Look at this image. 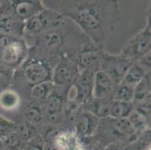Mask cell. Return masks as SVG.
I'll list each match as a JSON object with an SVG mask.
<instances>
[{"label": "cell", "mask_w": 151, "mask_h": 150, "mask_svg": "<svg viewBox=\"0 0 151 150\" xmlns=\"http://www.w3.org/2000/svg\"><path fill=\"white\" fill-rule=\"evenodd\" d=\"M57 2L53 10L76 24L101 50L122 18L116 0H63Z\"/></svg>", "instance_id": "1"}, {"label": "cell", "mask_w": 151, "mask_h": 150, "mask_svg": "<svg viewBox=\"0 0 151 150\" xmlns=\"http://www.w3.org/2000/svg\"><path fill=\"white\" fill-rule=\"evenodd\" d=\"M60 58L49 57L29 49V55L13 73V82L29 90L37 84L51 81L53 70Z\"/></svg>", "instance_id": "2"}, {"label": "cell", "mask_w": 151, "mask_h": 150, "mask_svg": "<svg viewBox=\"0 0 151 150\" xmlns=\"http://www.w3.org/2000/svg\"><path fill=\"white\" fill-rule=\"evenodd\" d=\"M65 20V17L55 10L45 8L40 13L24 22L23 39L33 42L39 35L60 26Z\"/></svg>", "instance_id": "3"}, {"label": "cell", "mask_w": 151, "mask_h": 150, "mask_svg": "<svg viewBox=\"0 0 151 150\" xmlns=\"http://www.w3.org/2000/svg\"><path fill=\"white\" fill-rule=\"evenodd\" d=\"M146 17L147 25L145 29L129 40L123 45L121 53H120L122 56L134 62L145 53L150 51V7L147 12Z\"/></svg>", "instance_id": "4"}, {"label": "cell", "mask_w": 151, "mask_h": 150, "mask_svg": "<svg viewBox=\"0 0 151 150\" xmlns=\"http://www.w3.org/2000/svg\"><path fill=\"white\" fill-rule=\"evenodd\" d=\"M134 62L123 57L121 55H111L102 51L100 70L106 73L115 86L121 83L125 74Z\"/></svg>", "instance_id": "5"}, {"label": "cell", "mask_w": 151, "mask_h": 150, "mask_svg": "<svg viewBox=\"0 0 151 150\" xmlns=\"http://www.w3.org/2000/svg\"><path fill=\"white\" fill-rule=\"evenodd\" d=\"M80 74L76 63L67 56H61L53 70L51 81L55 86L67 87L75 84Z\"/></svg>", "instance_id": "6"}, {"label": "cell", "mask_w": 151, "mask_h": 150, "mask_svg": "<svg viewBox=\"0 0 151 150\" xmlns=\"http://www.w3.org/2000/svg\"><path fill=\"white\" fill-rule=\"evenodd\" d=\"M24 22L16 16L10 1L3 2L0 7V33L23 38Z\"/></svg>", "instance_id": "7"}, {"label": "cell", "mask_w": 151, "mask_h": 150, "mask_svg": "<svg viewBox=\"0 0 151 150\" xmlns=\"http://www.w3.org/2000/svg\"><path fill=\"white\" fill-rule=\"evenodd\" d=\"M103 50L97 47L90 41L82 47L71 60L76 63L79 71L90 70L94 72L100 70L101 53Z\"/></svg>", "instance_id": "8"}, {"label": "cell", "mask_w": 151, "mask_h": 150, "mask_svg": "<svg viewBox=\"0 0 151 150\" xmlns=\"http://www.w3.org/2000/svg\"><path fill=\"white\" fill-rule=\"evenodd\" d=\"M29 52V47L23 38H16L2 52V59L11 68L17 69L25 61Z\"/></svg>", "instance_id": "9"}, {"label": "cell", "mask_w": 151, "mask_h": 150, "mask_svg": "<svg viewBox=\"0 0 151 150\" xmlns=\"http://www.w3.org/2000/svg\"><path fill=\"white\" fill-rule=\"evenodd\" d=\"M96 72L90 70L81 71L75 84L73 85L75 93V100L78 104H85L93 99V77Z\"/></svg>", "instance_id": "10"}, {"label": "cell", "mask_w": 151, "mask_h": 150, "mask_svg": "<svg viewBox=\"0 0 151 150\" xmlns=\"http://www.w3.org/2000/svg\"><path fill=\"white\" fill-rule=\"evenodd\" d=\"M116 86L108 74L101 70L96 71L93 77V98L111 100Z\"/></svg>", "instance_id": "11"}, {"label": "cell", "mask_w": 151, "mask_h": 150, "mask_svg": "<svg viewBox=\"0 0 151 150\" xmlns=\"http://www.w3.org/2000/svg\"><path fill=\"white\" fill-rule=\"evenodd\" d=\"M10 2L16 16L23 22L39 14L46 8L40 0H14Z\"/></svg>", "instance_id": "12"}, {"label": "cell", "mask_w": 151, "mask_h": 150, "mask_svg": "<svg viewBox=\"0 0 151 150\" xmlns=\"http://www.w3.org/2000/svg\"><path fill=\"white\" fill-rule=\"evenodd\" d=\"M99 122V118L92 113L86 111H81L75 125L77 134L81 137L90 136L96 131Z\"/></svg>", "instance_id": "13"}, {"label": "cell", "mask_w": 151, "mask_h": 150, "mask_svg": "<svg viewBox=\"0 0 151 150\" xmlns=\"http://www.w3.org/2000/svg\"><path fill=\"white\" fill-rule=\"evenodd\" d=\"M21 105V98L17 91L7 89L0 92V108L5 111H14Z\"/></svg>", "instance_id": "14"}, {"label": "cell", "mask_w": 151, "mask_h": 150, "mask_svg": "<svg viewBox=\"0 0 151 150\" xmlns=\"http://www.w3.org/2000/svg\"><path fill=\"white\" fill-rule=\"evenodd\" d=\"M111 123V128L114 134L125 137H131L136 134L128 118L113 119L108 117Z\"/></svg>", "instance_id": "15"}, {"label": "cell", "mask_w": 151, "mask_h": 150, "mask_svg": "<svg viewBox=\"0 0 151 150\" xmlns=\"http://www.w3.org/2000/svg\"><path fill=\"white\" fill-rule=\"evenodd\" d=\"M133 111L134 105L132 102H124L111 100L110 103L109 117L113 119L128 118Z\"/></svg>", "instance_id": "16"}, {"label": "cell", "mask_w": 151, "mask_h": 150, "mask_svg": "<svg viewBox=\"0 0 151 150\" xmlns=\"http://www.w3.org/2000/svg\"><path fill=\"white\" fill-rule=\"evenodd\" d=\"M24 120L32 125L39 124L44 118V103L34 101L25 107L23 111Z\"/></svg>", "instance_id": "17"}, {"label": "cell", "mask_w": 151, "mask_h": 150, "mask_svg": "<svg viewBox=\"0 0 151 150\" xmlns=\"http://www.w3.org/2000/svg\"><path fill=\"white\" fill-rule=\"evenodd\" d=\"M55 85L52 81H46L32 86L29 89V97L37 102H42L46 100L54 90Z\"/></svg>", "instance_id": "18"}, {"label": "cell", "mask_w": 151, "mask_h": 150, "mask_svg": "<svg viewBox=\"0 0 151 150\" xmlns=\"http://www.w3.org/2000/svg\"><path fill=\"white\" fill-rule=\"evenodd\" d=\"M147 73L148 72H146L136 62H134L126 73L121 83L134 88L142 80Z\"/></svg>", "instance_id": "19"}, {"label": "cell", "mask_w": 151, "mask_h": 150, "mask_svg": "<svg viewBox=\"0 0 151 150\" xmlns=\"http://www.w3.org/2000/svg\"><path fill=\"white\" fill-rule=\"evenodd\" d=\"M133 98H134V88L120 83L115 88L111 97V100L124 101V102H132Z\"/></svg>", "instance_id": "20"}, {"label": "cell", "mask_w": 151, "mask_h": 150, "mask_svg": "<svg viewBox=\"0 0 151 150\" xmlns=\"http://www.w3.org/2000/svg\"><path fill=\"white\" fill-rule=\"evenodd\" d=\"M35 129L36 128L33 127L32 124L27 122L26 120H23L22 122H18L17 124H15L14 131L21 139L22 141L24 142V141H29L30 140H32L34 137L36 136L34 135Z\"/></svg>", "instance_id": "21"}, {"label": "cell", "mask_w": 151, "mask_h": 150, "mask_svg": "<svg viewBox=\"0 0 151 150\" xmlns=\"http://www.w3.org/2000/svg\"><path fill=\"white\" fill-rule=\"evenodd\" d=\"M128 119L136 133L137 131H144L149 126V119L145 117L135 111H132Z\"/></svg>", "instance_id": "22"}, {"label": "cell", "mask_w": 151, "mask_h": 150, "mask_svg": "<svg viewBox=\"0 0 151 150\" xmlns=\"http://www.w3.org/2000/svg\"><path fill=\"white\" fill-rule=\"evenodd\" d=\"M2 143L3 144V146L6 147L9 149L19 150L23 141L16 134V132L13 131L2 137Z\"/></svg>", "instance_id": "23"}, {"label": "cell", "mask_w": 151, "mask_h": 150, "mask_svg": "<svg viewBox=\"0 0 151 150\" xmlns=\"http://www.w3.org/2000/svg\"><path fill=\"white\" fill-rule=\"evenodd\" d=\"M13 73L9 70L0 69V92L10 88L13 83Z\"/></svg>", "instance_id": "24"}, {"label": "cell", "mask_w": 151, "mask_h": 150, "mask_svg": "<svg viewBox=\"0 0 151 150\" xmlns=\"http://www.w3.org/2000/svg\"><path fill=\"white\" fill-rule=\"evenodd\" d=\"M15 124L0 116V135L2 137L14 131Z\"/></svg>", "instance_id": "25"}, {"label": "cell", "mask_w": 151, "mask_h": 150, "mask_svg": "<svg viewBox=\"0 0 151 150\" xmlns=\"http://www.w3.org/2000/svg\"><path fill=\"white\" fill-rule=\"evenodd\" d=\"M135 62L140 65L146 72H150L151 65V51L147 52L144 56L139 58Z\"/></svg>", "instance_id": "26"}, {"label": "cell", "mask_w": 151, "mask_h": 150, "mask_svg": "<svg viewBox=\"0 0 151 150\" xmlns=\"http://www.w3.org/2000/svg\"><path fill=\"white\" fill-rule=\"evenodd\" d=\"M16 38H15V37L11 36V35L0 33V51H3L4 50L8 47L12 41L16 39Z\"/></svg>", "instance_id": "27"}, {"label": "cell", "mask_w": 151, "mask_h": 150, "mask_svg": "<svg viewBox=\"0 0 151 150\" xmlns=\"http://www.w3.org/2000/svg\"><path fill=\"white\" fill-rule=\"evenodd\" d=\"M39 136H35L29 141L26 150H42L43 144H41V138H38Z\"/></svg>", "instance_id": "28"}, {"label": "cell", "mask_w": 151, "mask_h": 150, "mask_svg": "<svg viewBox=\"0 0 151 150\" xmlns=\"http://www.w3.org/2000/svg\"><path fill=\"white\" fill-rule=\"evenodd\" d=\"M42 150H59L58 146L57 144L50 141H45L43 143V147Z\"/></svg>", "instance_id": "29"}, {"label": "cell", "mask_w": 151, "mask_h": 150, "mask_svg": "<svg viewBox=\"0 0 151 150\" xmlns=\"http://www.w3.org/2000/svg\"><path fill=\"white\" fill-rule=\"evenodd\" d=\"M103 150H123V148L119 144L116 143H111L108 144Z\"/></svg>", "instance_id": "30"}, {"label": "cell", "mask_w": 151, "mask_h": 150, "mask_svg": "<svg viewBox=\"0 0 151 150\" xmlns=\"http://www.w3.org/2000/svg\"><path fill=\"white\" fill-rule=\"evenodd\" d=\"M0 150H4V146L2 143V140H0Z\"/></svg>", "instance_id": "31"}, {"label": "cell", "mask_w": 151, "mask_h": 150, "mask_svg": "<svg viewBox=\"0 0 151 150\" xmlns=\"http://www.w3.org/2000/svg\"><path fill=\"white\" fill-rule=\"evenodd\" d=\"M93 150H103V149H99V148H95V149H93Z\"/></svg>", "instance_id": "32"}]
</instances>
